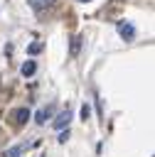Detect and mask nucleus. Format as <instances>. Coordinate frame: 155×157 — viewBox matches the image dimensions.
Wrapping results in <instances>:
<instances>
[{"mask_svg": "<svg viewBox=\"0 0 155 157\" xmlns=\"http://www.w3.org/2000/svg\"><path fill=\"white\" fill-rule=\"evenodd\" d=\"M69 120H71V113H69V108H66V110H62V113L52 120V125H54L57 130H64V128L69 125Z\"/></svg>", "mask_w": 155, "mask_h": 157, "instance_id": "f257e3e1", "label": "nucleus"}, {"mask_svg": "<svg viewBox=\"0 0 155 157\" xmlns=\"http://www.w3.org/2000/svg\"><path fill=\"white\" fill-rule=\"evenodd\" d=\"M12 118H15V123H17V125H22V123H27L30 110H27V108H15V110H12Z\"/></svg>", "mask_w": 155, "mask_h": 157, "instance_id": "f03ea898", "label": "nucleus"}, {"mask_svg": "<svg viewBox=\"0 0 155 157\" xmlns=\"http://www.w3.org/2000/svg\"><path fill=\"white\" fill-rule=\"evenodd\" d=\"M118 32H121V37H125V39H133V34H135V29H133L128 22H118Z\"/></svg>", "mask_w": 155, "mask_h": 157, "instance_id": "7ed1b4c3", "label": "nucleus"}, {"mask_svg": "<svg viewBox=\"0 0 155 157\" xmlns=\"http://www.w3.org/2000/svg\"><path fill=\"white\" fill-rule=\"evenodd\" d=\"M22 152H25V145H12L10 150H5V155H2V157H20Z\"/></svg>", "mask_w": 155, "mask_h": 157, "instance_id": "20e7f679", "label": "nucleus"}, {"mask_svg": "<svg viewBox=\"0 0 155 157\" xmlns=\"http://www.w3.org/2000/svg\"><path fill=\"white\" fill-rule=\"evenodd\" d=\"M34 69H37V64H34V61H25L20 71H22V76H32V74H34Z\"/></svg>", "mask_w": 155, "mask_h": 157, "instance_id": "39448f33", "label": "nucleus"}, {"mask_svg": "<svg viewBox=\"0 0 155 157\" xmlns=\"http://www.w3.org/2000/svg\"><path fill=\"white\" fill-rule=\"evenodd\" d=\"M49 115H52V110H49V108H42V110L37 113V123H39V125H42V123H47V118H49Z\"/></svg>", "mask_w": 155, "mask_h": 157, "instance_id": "423d86ee", "label": "nucleus"}, {"mask_svg": "<svg viewBox=\"0 0 155 157\" xmlns=\"http://www.w3.org/2000/svg\"><path fill=\"white\" fill-rule=\"evenodd\" d=\"M54 0H30V5L34 7V10H42V7H47V5H52Z\"/></svg>", "mask_w": 155, "mask_h": 157, "instance_id": "0eeeda50", "label": "nucleus"}, {"mask_svg": "<svg viewBox=\"0 0 155 157\" xmlns=\"http://www.w3.org/2000/svg\"><path fill=\"white\" fill-rule=\"evenodd\" d=\"M89 118H91V108L84 103V105H81V120H89Z\"/></svg>", "mask_w": 155, "mask_h": 157, "instance_id": "6e6552de", "label": "nucleus"}, {"mask_svg": "<svg viewBox=\"0 0 155 157\" xmlns=\"http://www.w3.org/2000/svg\"><path fill=\"white\" fill-rule=\"evenodd\" d=\"M79 39H81V37H74V42H71V54H76V49H79Z\"/></svg>", "mask_w": 155, "mask_h": 157, "instance_id": "1a4fd4ad", "label": "nucleus"}, {"mask_svg": "<svg viewBox=\"0 0 155 157\" xmlns=\"http://www.w3.org/2000/svg\"><path fill=\"white\" fill-rule=\"evenodd\" d=\"M66 137H69V130H62V135H59V142H66Z\"/></svg>", "mask_w": 155, "mask_h": 157, "instance_id": "9d476101", "label": "nucleus"}, {"mask_svg": "<svg viewBox=\"0 0 155 157\" xmlns=\"http://www.w3.org/2000/svg\"><path fill=\"white\" fill-rule=\"evenodd\" d=\"M79 2H89V0H79Z\"/></svg>", "mask_w": 155, "mask_h": 157, "instance_id": "9b49d317", "label": "nucleus"}]
</instances>
